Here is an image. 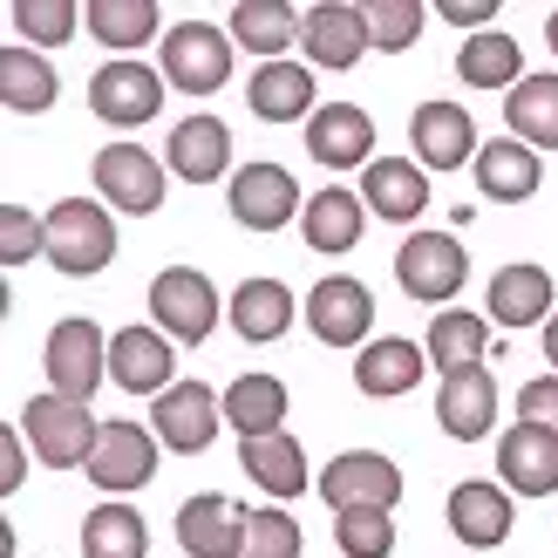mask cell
I'll use <instances>...</instances> for the list:
<instances>
[{
  "label": "cell",
  "instance_id": "obj_1",
  "mask_svg": "<svg viewBox=\"0 0 558 558\" xmlns=\"http://www.w3.org/2000/svg\"><path fill=\"white\" fill-rule=\"evenodd\" d=\"M21 436H27V450H35L48 470H75V463L96 457L102 423L89 415V402H69V396H54V388H48V396H27Z\"/></svg>",
  "mask_w": 558,
  "mask_h": 558
},
{
  "label": "cell",
  "instance_id": "obj_2",
  "mask_svg": "<svg viewBox=\"0 0 558 558\" xmlns=\"http://www.w3.org/2000/svg\"><path fill=\"white\" fill-rule=\"evenodd\" d=\"M117 259V218L96 198H62L48 211V266L69 279H89Z\"/></svg>",
  "mask_w": 558,
  "mask_h": 558
},
{
  "label": "cell",
  "instance_id": "obj_3",
  "mask_svg": "<svg viewBox=\"0 0 558 558\" xmlns=\"http://www.w3.org/2000/svg\"><path fill=\"white\" fill-rule=\"evenodd\" d=\"M163 82L184 96H211L232 82V27L211 21H178L163 35Z\"/></svg>",
  "mask_w": 558,
  "mask_h": 558
},
{
  "label": "cell",
  "instance_id": "obj_4",
  "mask_svg": "<svg viewBox=\"0 0 558 558\" xmlns=\"http://www.w3.org/2000/svg\"><path fill=\"white\" fill-rule=\"evenodd\" d=\"M41 361H48V388H54V396H69V402H89L96 388L109 381V341H102V327L82 320V314L48 327Z\"/></svg>",
  "mask_w": 558,
  "mask_h": 558
},
{
  "label": "cell",
  "instance_id": "obj_5",
  "mask_svg": "<svg viewBox=\"0 0 558 558\" xmlns=\"http://www.w3.org/2000/svg\"><path fill=\"white\" fill-rule=\"evenodd\" d=\"M396 279L409 300H429V306H450L470 279V259H463V239L457 232H409L402 253H396Z\"/></svg>",
  "mask_w": 558,
  "mask_h": 558
},
{
  "label": "cell",
  "instance_id": "obj_6",
  "mask_svg": "<svg viewBox=\"0 0 558 558\" xmlns=\"http://www.w3.org/2000/svg\"><path fill=\"white\" fill-rule=\"evenodd\" d=\"M150 320H157V333L198 348L205 333L218 327V287H211L198 266H163L150 279Z\"/></svg>",
  "mask_w": 558,
  "mask_h": 558
},
{
  "label": "cell",
  "instance_id": "obj_7",
  "mask_svg": "<svg viewBox=\"0 0 558 558\" xmlns=\"http://www.w3.org/2000/svg\"><path fill=\"white\" fill-rule=\"evenodd\" d=\"M163 184H171V163L150 157L144 144H109V150H96V191H102L109 211L150 218L163 205Z\"/></svg>",
  "mask_w": 558,
  "mask_h": 558
},
{
  "label": "cell",
  "instance_id": "obj_8",
  "mask_svg": "<svg viewBox=\"0 0 558 558\" xmlns=\"http://www.w3.org/2000/svg\"><path fill=\"white\" fill-rule=\"evenodd\" d=\"M218 423H226V396H211L205 381H171V388L157 396V409H150L157 442H163V450H178V457L211 450Z\"/></svg>",
  "mask_w": 558,
  "mask_h": 558
},
{
  "label": "cell",
  "instance_id": "obj_9",
  "mask_svg": "<svg viewBox=\"0 0 558 558\" xmlns=\"http://www.w3.org/2000/svg\"><path fill=\"white\" fill-rule=\"evenodd\" d=\"M163 69H144V62H102L96 69V82H89V109L102 123H117V130H144L157 109H163Z\"/></svg>",
  "mask_w": 558,
  "mask_h": 558
},
{
  "label": "cell",
  "instance_id": "obj_10",
  "mask_svg": "<svg viewBox=\"0 0 558 558\" xmlns=\"http://www.w3.org/2000/svg\"><path fill=\"white\" fill-rule=\"evenodd\" d=\"M333 511H354V505H375V511H396V497H402V470L396 457H381V450H348V457H333L320 470V484H314Z\"/></svg>",
  "mask_w": 558,
  "mask_h": 558
},
{
  "label": "cell",
  "instance_id": "obj_11",
  "mask_svg": "<svg viewBox=\"0 0 558 558\" xmlns=\"http://www.w3.org/2000/svg\"><path fill=\"white\" fill-rule=\"evenodd\" d=\"M306 205H300V184L287 163H239L232 171V218L245 232H279L293 226Z\"/></svg>",
  "mask_w": 558,
  "mask_h": 558
},
{
  "label": "cell",
  "instance_id": "obj_12",
  "mask_svg": "<svg viewBox=\"0 0 558 558\" xmlns=\"http://www.w3.org/2000/svg\"><path fill=\"white\" fill-rule=\"evenodd\" d=\"M157 477V429L144 423H102V442L89 457V484L109 497H130Z\"/></svg>",
  "mask_w": 558,
  "mask_h": 558
},
{
  "label": "cell",
  "instance_id": "obj_13",
  "mask_svg": "<svg viewBox=\"0 0 558 558\" xmlns=\"http://www.w3.org/2000/svg\"><path fill=\"white\" fill-rule=\"evenodd\" d=\"M306 327L320 333L327 348H361L375 327V293L348 272H327L314 293H306Z\"/></svg>",
  "mask_w": 558,
  "mask_h": 558
},
{
  "label": "cell",
  "instance_id": "obj_14",
  "mask_svg": "<svg viewBox=\"0 0 558 558\" xmlns=\"http://www.w3.org/2000/svg\"><path fill=\"white\" fill-rule=\"evenodd\" d=\"M300 41H306V69H354L361 54H368V14L354 8V0H320V8H306L300 21Z\"/></svg>",
  "mask_w": 558,
  "mask_h": 558
},
{
  "label": "cell",
  "instance_id": "obj_15",
  "mask_svg": "<svg viewBox=\"0 0 558 558\" xmlns=\"http://www.w3.org/2000/svg\"><path fill=\"white\" fill-rule=\"evenodd\" d=\"M497 484L511 497H551L558 490V429L518 423L511 436H497Z\"/></svg>",
  "mask_w": 558,
  "mask_h": 558
},
{
  "label": "cell",
  "instance_id": "obj_16",
  "mask_svg": "<svg viewBox=\"0 0 558 558\" xmlns=\"http://www.w3.org/2000/svg\"><path fill=\"white\" fill-rule=\"evenodd\" d=\"M306 150H314V163H327V171H368V150H375V117L361 102H320L314 117H306Z\"/></svg>",
  "mask_w": 558,
  "mask_h": 558
},
{
  "label": "cell",
  "instance_id": "obj_17",
  "mask_svg": "<svg viewBox=\"0 0 558 558\" xmlns=\"http://www.w3.org/2000/svg\"><path fill=\"white\" fill-rule=\"evenodd\" d=\"M409 144H415V163L423 171H463L470 157H477V123H470V109L457 102H423L409 117Z\"/></svg>",
  "mask_w": 558,
  "mask_h": 558
},
{
  "label": "cell",
  "instance_id": "obj_18",
  "mask_svg": "<svg viewBox=\"0 0 558 558\" xmlns=\"http://www.w3.org/2000/svg\"><path fill=\"white\" fill-rule=\"evenodd\" d=\"M361 205L388 218V226H415L429 211V171L415 157H375L361 171Z\"/></svg>",
  "mask_w": 558,
  "mask_h": 558
},
{
  "label": "cell",
  "instance_id": "obj_19",
  "mask_svg": "<svg viewBox=\"0 0 558 558\" xmlns=\"http://www.w3.org/2000/svg\"><path fill=\"white\" fill-rule=\"evenodd\" d=\"M109 381L130 388V396H163L171 388V333H157V327L109 333Z\"/></svg>",
  "mask_w": 558,
  "mask_h": 558
},
{
  "label": "cell",
  "instance_id": "obj_20",
  "mask_svg": "<svg viewBox=\"0 0 558 558\" xmlns=\"http://www.w3.org/2000/svg\"><path fill=\"white\" fill-rule=\"evenodd\" d=\"M163 163L184 178V184H218L232 171V130L218 123V117H184L178 130H171V144H163Z\"/></svg>",
  "mask_w": 558,
  "mask_h": 558
},
{
  "label": "cell",
  "instance_id": "obj_21",
  "mask_svg": "<svg viewBox=\"0 0 558 558\" xmlns=\"http://www.w3.org/2000/svg\"><path fill=\"white\" fill-rule=\"evenodd\" d=\"M245 505H232V497H191V505L178 511V545L191 551V558H239V545H245Z\"/></svg>",
  "mask_w": 558,
  "mask_h": 558
},
{
  "label": "cell",
  "instance_id": "obj_22",
  "mask_svg": "<svg viewBox=\"0 0 558 558\" xmlns=\"http://www.w3.org/2000/svg\"><path fill=\"white\" fill-rule=\"evenodd\" d=\"M484 314H490V327H538V320H551V314H558V306H551V272L532 266V259L490 272Z\"/></svg>",
  "mask_w": 558,
  "mask_h": 558
},
{
  "label": "cell",
  "instance_id": "obj_23",
  "mask_svg": "<svg viewBox=\"0 0 558 558\" xmlns=\"http://www.w3.org/2000/svg\"><path fill=\"white\" fill-rule=\"evenodd\" d=\"M450 532L470 551H490L511 538V490L505 484H484V477H463L450 490Z\"/></svg>",
  "mask_w": 558,
  "mask_h": 558
},
{
  "label": "cell",
  "instance_id": "obj_24",
  "mask_svg": "<svg viewBox=\"0 0 558 558\" xmlns=\"http://www.w3.org/2000/svg\"><path fill=\"white\" fill-rule=\"evenodd\" d=\"M436 423H442V436H457V442L490 436V423H497V381L484 368L442 375V388H436Z\"/></svg>",
  "mask_w": 558,
  "mask_h": 558
},
{
  "label": "cell",
  "instance_id": "obj_25",
  "mask_svg": "<svg viewBox=\"0 0 558 558\" xmlns=\"http://www.w3.org/2000/svg\"><path fill=\"white\" fill-rule=\"evenodd\" d=\"M368 205H361V191H341V184H327V191H314L306 198V211H300V232H306V245H314L320 259H341V253H354L361 245V218Z\"/></svg>",
  "mask_w": 558,
  "mask_h": 558
},
{
  "label": "cell",
  "instance_id": "obj_26",
  "mask_svg": "<svg viewBox=\"0 0 558 558\" xmlns=\"http://www.w3.org/2000/svg\"><path fill=\"white\" fill-rule=\"evenodd\" d=\"M538 178H545V163H538L532 144H518V136H497V144L477 150V191L490 205H524L538 191Z\"/></svg>",
  "mask_w": 558,
  "mask_h": 558
},
{
  "label": "cell",
  "instance_id": "obj_27",
  "mask_svg": "<svg viewBox=\"0 0 558 558\" xmlns=\"http://www.w3.org/2000/svg\"><path fill=\"white\" fill-rule=\"evenodd\" d=\"M423 368H429V348H415V341H368L361 348V361H354V388L361 396H375V402H388V396H409L415 381H423Z\"/></svg>",
  "mask_w": 558,
  "mask_h": 558
},
{
  "label": "cell",
  "instance_id": "obj_28",
  "mask_svg": "<svg viewBox=\"0 0 558 558\" xmlns=\"http://www.w3.org/2000/svg\"><path fill=\"white\" fill-rule=\"evenodd\" d=\"M245 102H253V117H266V123L314 117V69H306V62H259Z\"/></svg>",
  "mask_w": 558,
  "mask_h": 558
},
{
  "label": "cell",
  "instance_id": "obj_29",
  "mask_svg": "<svg viewBox=\"0 0 558 558\" xmlns=\"http://www.w3.org/2000/svg\"><path fill=\"white\" fill-rule=\"evenodd\" d=\"M54 96H62V82H54V62L41 48H0V102L14 109V117H41V109H54Z\"/></svg>",
  "mask_w": 558,
  "mask_h": 558
},
{
  "label": "cell",
  "instance_id": "obj_30",
  "mask_svg": "<svg viewBox=\"0 0 558 558\" xmlns=\"http://www.w3.org/2000/svg\"><path fill=\"white\" fill-rule=\"evenodd\" d=\"M429 361L442 375H463V368H484L490 354V314H463V306H442V314L429 320Z\"/></svg>",
  "mask_w": 558,
  "mask_h": 558
},
{
  "label": "cell",
  "instance_id": "obj_31",
  "mask_svg": "<svg viewBox=\"0 0 558 558\" xmlns=\"http://www.w3.org/2000/svg\"><path fill=\"white\" fill-rule=\"evenodd\" d=\"M226 423L239 429V442L279 436V429H287V381H279V375H239L226 388Z\"/></svg>",
  "mask_w": 558,
  "mask_h": 558
},
{
  "label": "cell",
  "instance_id": "obj_32",
  "mask_svg": "<svg viewBox=\"0 0 558 558\" xmlns=\"http://www.w3.org/2000/svg\"><path fill=\"white\" fill-rule=\"evenodd\" d=\"M239 463H245V477H253L259 490H272L279 505L287 497L306 490V450L279 429V436H253V442H239Z\"/></svg>",
  "mask_w": 558,
  "mask_h": 558
},
{
  "label": "cell",
  "instance_id": "obj_33",
  "mask_svg": "<svg viewBox=\"0 0 558 558\" xmlns=\"http://www.w3.org/2000/svg\"><path fill=\"white\" fill-rule=\"evenodd\" d=\"M144 551H150V524L123 497H109L82 518V558H144Z\"/></svg>",
  "mask_w": 558,
  "mask_h": 558
},
{
  "label": "cell",
  "instance_id": "obj_34",
  "mask_svg": "<svg viewBox=\"0 0 558 558\" xmlns=\"http://www.w3.org/2000/svg\"><path fill=\"white\" fill-rule=\"evenodd\" d=\"M293 41H300V14L287 0H239L232 8V48H253L266 62H287Z\"/></svg>",
  "mask_w": 558,
  "mask_h": 558
},
{
  "label": "cell",
  "instance_id": "obj_35",
  "mask_svg": "<svg viewBox=\"0 0 558 558\" xmlns=\"http://www.w3.org/2000/svg\"><path fill=\"white\" fill-rule=\"evenodd\" d=\"M505 123L518 144L532 150H558V75H524L505 96Z\"/></svg>",
  "mask_w": 558,
  "mask_h": 558
},
{
  "label": "cell",
  "instance_id": "obj_36",
  "mask_svg": "<svg viewBox=\"0 0 558 558\" xmlns=\"http://www.w3.org/2000/svg\"><path fill=\"white\" fill-rule=\"evenodd\" d=\"M457 75L470 82V89H505L511 96L524 82V48L511 35H497V27H490V35H470L457 48Z\"/></svg>",
  "mask_w": 558,
  "mask_h": 558
},
{
  "label": "cell",
  "instance_id": "obj_37",
  "mask_svg": "<svg viewBox=\"0 0 558 558\" xmlns=\"http://www.w3.org/2000/svg\"><path fill=\"white\" fill-rule=\"evenodd\" d=\"M232 327L245 341H279L293 327V287L287 279H245L232 293Z\"/></svg>",
  "mask_w": 558,
  "mask_h": 558
},
{
  "label": "cell",
  "instance_id": "obj_38",
  "mask_svg": "<svg viewBox=\"0 0 558 558\" xmlns=\"http://www.w3.org/2000/svg\"><path fill=\"white\" fill-rule=\"evenodd\" d=\"M89 35L102 48H117V62L130 48H144L157 35V0H89Z\"/></svg>",
  "mask_w": 558,
  "mask_h": 558
},
{
  "label": "cell",
  "instance_id": "obj_39",
  "mask_svg": "<svg viewBox=\"0 0 558 558\" xmlns=\"http://www.w3.org/2000/svg\"><path fill=\"white\" fill-rule=\"evenodd\" d=\"M333 545H341V558H388L396 551V518L375 505L333 511Z\"/></svg>",
  "mask_w": 558,
  "mask_h": 558
},
{
  "label": "cell",
  "instance_id": "obj_40",
  "mask_svg": "<svg viewBox=\"0 0 558 558\" xmlns=\"http://www.w3.org/2000/svg\"><path fill=\"white\" fill-rule=\"evenodd\" d=\"M14 27L27 48H62L82 27V8L75 0H14Z\"/></svg>",
  "mask_w": 558,
  "mask_h": 558
},
{
  "label": "cell",
  "instance_id": "obj_41",
  "mask_svg": "<svg viewBox=\"0 0 558 558\" xmlns=\"http://www.w3.org/2000/svg\"><path fill=\"white\" fill-rule=\"evenodd\" d=\"M361 14H368V41L381 54H402L423 35V0H361Z\"/></svg>",
  "mask_w": 558,
  "mask_h": 558
},
{
  "label": "cell",
  "instance_id": "obj_42",
  "mask_svg": "<svg viewBox=\"0 0 558 558\" xmlns=\"http://www.w3.org/2000/svg\"><path fill=\"white\" fill-rule=\"evenodd\" d=\"M239 558H300V524L279 511V505L253 511V518H245V545H239Z\"/></svg>",
  "mask_w": 558,
  "mask_h": 558
},
{
  "label": "cell",
  "instance_id": "obj_43",
  "mask_svg": "<svg viewBox=\"0 0 558 558\" xmlns=\"http://www.w3.org/2000/svg\"><path fill=\"white\" fill-rule=\"evenodd\" d=\"M35 253H48V218L27 205H0V266H27Z\"/></svg>",
  "mask_w": 558,
  "mask_h": 558
},
{
  "label": "cell",
  "instance_id": "obj_44",
  "mask_svg": "<svg viewBox=\"0 0 558 558\" xmlns=\"http://www.w3.org/2000/svg\"><path fill=\"white\" fill-rule=\"evenodd\" d=\"M518 423H545V429H558V375L518 388Z\"/></svg>",
  "mask_w": 558,
  "mask_h": 558
},
{
  "label": "cell",
  "instance_id": "obj_45",
  "mask_svg": "<svg viewBox=\"0 0 558 558\" xmlns=\"http://www.w3.org/2000/svg\"><path fill=\"white\" fill-rule=\"evenodd\" d=\"M436 14L463 27V35H490V21H497V0H436Z\"/></svg>",
  "mask_w": 558,
  "mask_h": 558
},
{
  "label": "cell",
  "instance_id": "obj_46",
  "mask_svg": "<svg viewBox=\"0 0 558 558\" xmlns=\"http://www.w3.org/2000/svg\"><path fill=\"white\" fill-rule=\"evenodd\" d=\"M21 477H27V436L8 429V442H0V490H21Z\"/></svg>",
  "mask_w": 558,
  "mask_h": 558
},
{
  "label": "cell",
  "instance_id": "obj_47",
  "mask_svg": "<svg viewBox=\"0 0 558 558\" xmlns=\"http://www.w3.org/2000/svg\"><path fill=\"white\" fill-rule=\"evenodd\" d=\"M545 361H551V368H558V314L545 320Z\"/></svg>",
  "mask_w": 558,
  "mask_h": 558
},
{
  "label": "cell",
  "instance_id": "obj_48",
  "mask_svg": "<svg viewBox=\"0 0 558 558\" xmlns=\"http://www.w3.org/2000/svg\"><path fill=\"white\" fill-rule=\"evenodd\" d=\"M545 41H551V54H558V14H551V21H545Z\"/></svg>",
  "mask_w": 558,
  "mask_h": 558
}]
</instances>
